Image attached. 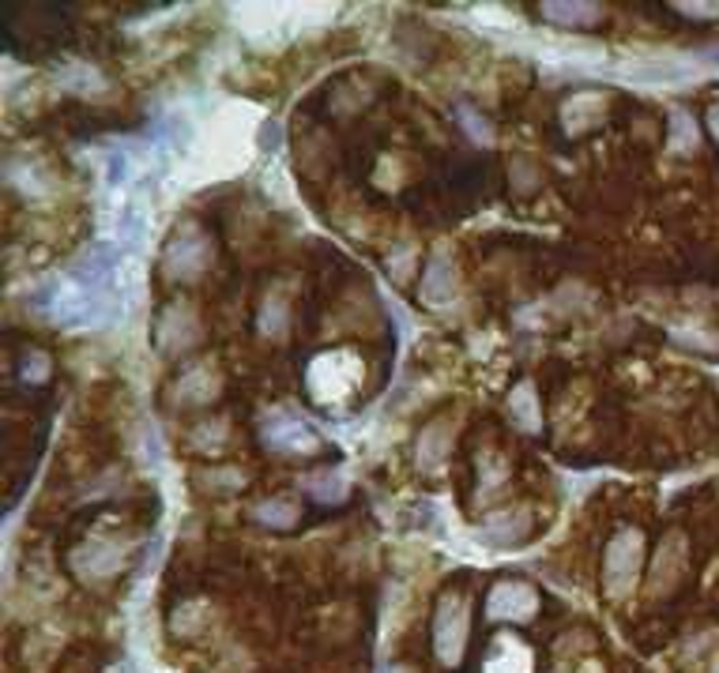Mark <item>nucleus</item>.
I'll use <instances>...</instances> for the list:
<instances>
[{
    "label": "nucleus",
    "instance_id": "obj_1",
    "mask_svg": "<svg viewBox=\"0 0 719 673\" xmlns=\"http://www.w3.org/2000/svg\"><path fill=\"white\" fill-rule=\"evenodd\" d=\"M245 113H252V105H226L215 113L207 132L189 150L192 181H218L249 162L257 117H245Z\"/></svg>",
    "mask_w": 719,
    "mask_h": 673
},
{
    "label": "nucleus",
    "instance_id": "obj_2",
    "mask_svg": "<svg viewBox=\"0 0 719 673\" xmlns=\"http://www.w3.org/2000/svg\"><path fill=\"white\" fill-rule=\"evenodd\" d=\"M640 569H644V535L637 527H626L607 542V553H603V591L607 598L621 602L633 595Z\"/></svg>",
    "mask_w": 719,
    "mask_h": 673
},
{
    "label": "nucleus",
    "instance_id": "obj_3",
    "mask_svg": "<svg viewBox=\"0 0 719 673\" xmlns=\"http://www.w3.org/2000/svg\"><path fill=\"white\" fill-rule=\"evenodd\" d=\"M305 384H310V395L324 406L344 403L358 384H362V358L350 350H328L317 354L305 373Z\"/></svg>",
    "mask_w": 719,
    "mask_h": 673
},
{
    "label": "nucleus",
    "instance_id": "obj_4",
    "mask_svg": "<svg viewBox=\"0 0 719 673\" xmlns=\"http://www.w3.org/2000/svg\"><path fill=\"white\" fill-rule=\"evenodd\" d=\"M212 237L196 223H181L162 249V274L170 282H196L200 274L212 268Z\"/></svg>",
    "mask_w": 719,
    "mask_h": 673
},
{
    "label": "nucleus",
    "instance_id": "obj_5",
    "mask_svg": "<svg viewBox=\"0 0 719 673\" xmlns=\"http://www.w3.org/2000/svg\"><path fill=\"white\" fill-rule=\"evenodd\" d=\"M260 440L279 456H313V451H321V433L302 414H294L291 406H271V411L260 414Z\"/></svg>",
    "mask_w": 719,
    "mask_h": 673
},
{
    "label": "nucleus",
    "instance_id": "obj_6",
    "mask_svg": "<svg viewBox=\"0 0 719 673\" xmlns=\"http://www.w3.org/2000/svg\"><path fill=\"white\" fill-rule=\"evenodd\" d=\"M468 628H471V602L463 595H441L434 614V651L441 666H460L468 651Z\"/></svg>",
    "mask_w": 719,
    "mask_h": 673
},
{
    "label": "nucleus",
    "instance_id": "obj_7",
    "mask_svg": "<svg viewBox=\"0 0 719 673\" xmlns=\"http://www.w3.org/2000/svg\"><path fill=\"white\" fill-rule=\"evenodd\" d=\"M621 79L640 87H686L700 79V65L682 53H652V57H633L618 68Z\"/></svg>",
    "mask_w": 719,
    "mask_h": 673
},
{
    "label": "nucleus",
    "instance_id": "obj_8",
    "mask_svg": "<svg viewBox=\"0 0 719 673\" xmlns=\"http://www.w3.org/2000/svg\"><path fill=\"white\" fill-rule=\"evenodd\" d=\"M200 339H204V321H200L196 305L186 298L170 301V305L162 309L159 324H155V347L166 358H181V354H189L192 347H200Z\"/></svg>",
    "mask_w": 719,
    "mask_h": 673
},
{
    "label": "nucleus",
    "instance_id": "obj_9",
    "mask_svg": "<svg viewBox=\"0 0 719 673\" xmlns=\"http://www.w3.org/2000/svg\"><path fill=\"white\" fill-rule=\"evenodd\" d=\"M125 557H128V549L125 542H117V538H87L83 546L72 549L68 564H72V572L80 575L83 583H106L110 575H117L125 569Z\"/></svg>",
    "mask_w": 719,
    "mask_h": 673
},
{
    "label": "nucleus",
    "instance_id": "obj_10",
    "mask_svg": "<svg viewBox=\"0 0 719 673\" xmlns=\"http://www.w3.org/2000/svg\"><path fill=\"white\" fill-rule=\"evenodd\" d=\"M539 614V591L524 580H502L486 595V617L505 625H528Z\"/></svg>",
    "mask_w": 719,
    "mask_h": 673
},
{
    "label": "nucleus",
    "instance_id": "obj_11",
    "mask_svg": "<svg viewBox=\"0 0 719 673\" xmlns=\"http://www.w3.org/2000/svg\"><path fill=\"white\" fill-rule=\"evenodd\" d=\"M460 298V271H456V260L445 245H437L429 253L426 268H423V282H418V301L426 309H449Z\"/></svg>",
    "mask_w": 719,
    "mask_h": 673
},
{
    "label": "nucleus",
    "instance_id": "obj_12",
    "mask_svg": "<svg viewBox=\"0 0 719 673\" xmlns=\"http://www.w3.org/2000/svg\"><path fill=\"white\" fill-rule=\"evenodd\" d=\"M218 388H223V377L212 361H196L189 366L186 373L173 380L170 403L173 406H207L212 400H218Z\"/></svg>",
    "mask_w": 719,
    "mask_h": 673
},
{
    "label": "nucleus",
    "instance_id": "obj_13",
    "mask_svg": "<svg viewBox=\"0 0 719 673\" xmlns=\"http://www.w3.org/2000/svg\"><path fill=\"white\" fill-rule=\"evenodd\" d=\"M456 429H460V418H437V422H429L423 433H418V440H415V463H418V471L437 474L445 463H449V451H452Z\"/></svg>",
    "mask_w": 719,
    "mask_h": 673
},
{
    "label": "nucleus",
    "instance_id": "obj_14",
    "mask_svg": "<svg viewBox=\"0 0 719 673\" xmlns=\"http://www.w3.org/2000/svg\"><path fill=\"white\" fill-rule=\"evenodd\" d=\"M686 561H689V549H686V538L682 535H666L660 549H655V564H652V580H648V591L652 595H671L678 587L682 572H686Z\"/></svg>",
    "mask_w": 719,
    "mask_h": 673
},
{
    "label": "nucleus",
    "instance_id": "obj_15",
    "mask_svg": "<svg viewBox=\"0 0 719 673\" xmlns=\"http://www.w3.org/2000/svg\"><path fill=\"white\" fill-rule=\"evenodd\" d=\"M531 512L528 508H497V512H490L486 519H482V527H479V538L482 542H490V546H516V542H524V538L531 535Z\"/></svg>",
    "mask_w": 719,
    "mask_h": 673
},
{
    "label": "nucleus",
    "instance_id": "obj_16",
    "mask_svg": "<svg viewBox=\"0 0 719 673\" xmlns=\"http://www.w3.org/2000/svg\"><path fill=\"white\" fill-rule=\"evenodd\" d=\"M607 105L610 99L603 91H576L573 99L561 105V125H565L569 136H584V132H592L595 125H603Z\"/></svg>",
    "mask_w": 719,
    "mask_h": 673
},
{
    "label": "nucleus",
    "instance_id": "obj_17",
    "mask_svg": "<svg viewBox=\"0 0 719 673\" xmlns=\"http://www.w3.org/2000/svg\"><path fill=\"white\" fill-rule=\"evenodd\" d=\"M486 673H531V651L520 636L502 632L486 651Z\"/></svg>",
    "mask_w": 719,
    "mask_h": 673
},
{
    "label": "nucleus",
    "instance_id": "obj_18",
    "mask_svg": "<svg viewBox=\"0 0 719 673\" xmlns=\"http://www.w3.org/2000/svg\"><path fill=\"white\" fill-rule=\"evenodd\" d=\"M539 15L554 26H592L603 20V4H592V0H561V4H539Z\"/></svg>",
    "mask_w": 719,
    "mask_h": 673
},
{
    "label": "nucleus",
    "instance_id": "obj_19",
    "mask_svg": "<svg viewBox=\"0 0 719 673\" xmlns=\"http://www.w3.org/2000/svg\"><path fill=\"white\" fill-rule=\"evenodd\" d=\"M57 83L65 87V91H72V94H87V99H99V94H106L110 79L102 76L94 65L72 60V65H65V68L57 72Z\"/></svg>",
    "mask_w": 719,
    "mask_h": 673
},
{
    "label": "nucleus",
    "instance_id": "obj_20",
    "mask_svg": "<svg viewBox=\"0 0 719 673\" xmlns=\"http://www.w3.org/2000/svg\"><path fill=\"white\" fill-rule=\"evenodd\" d=\"M508 414H513V422L520 425L524 433H539L542 429L539 395H535L531 380H524V384H516L513 392H508Z\"/></svg>",
    "mask_w": 719,
    "mask_h": 673
},
{
    "label": "nucleus",
    "instance_id": "obj_21",
    "mask_svg": "<svg viewBox=\"0 0 719 673\" xmlns=\"http://www.w3.org/2000/svg\"><path fill=\"white\" fill-rule=\"evenodd\" d=\"M305 493L321 504H339L347 501L350 493V478H347V467H332V471H317L305 478Z\"/></svg>",
    "mask_w": 719,
    "mask_h": 673
},
{
    "label": "nucleus",
    "instance_id": "obj_22",
    "mask_svg": "<svg viewBox=\"0 0 719 673\" xmlns=\"http://www.w3.org/2000/svg\"><path fill=\"white\" fill-rule=\"evenodd\" d=\"M8 184H15V189H23V197H31V200H42V197H49V189L54 184L46 181V170H42L38 162H27V158H8Z\"/></svg>",
    "mask_w": 719,
    "mask_h": 673
},
{
    "label": "nucleus",
    "instance_id": "obj_23",
    "mask_svg": "<svg viewBox=\"0 0 719 673\" xmlns=\"http://www.w3.org/2000/svg\"><path fill=\"white\" fill-rule=\"evenodd\" d=\"M697 147H700L697 121H693L686 110H671V121H666V150H671V155H678V158H686Z\"/></svg>",
    "mask_w": 719,
    "mask_h": 673
},
{
    "label": "nucleus",
    "instance_id": "obj_24",
    "mask_svg": "<svg viewBox=\"0 0 719 673\" xmlns=\"http://www.w3.org/2000/svg\"><path fill=\"white\" fill-rule=\"evenodd\" d=\"M252 519H257L260 527H271V530H291L297 519H302V508H297V501H291V497H271V501H260L257 508H252Z\"/></svg>",
    "mask_w": 719,
    "mask_h": 673
},
{
    "label": "nucleus",
    "instance_id": "obj_25",
    "mask_svg": "<svg viewBox=\"0 0 719 673\" xmlns=\"http://www.w3.org/2000/svg\"><path fill=\"white\" fill-rule=\"evenodd\" d=\"M260 335L265 339H283L287 327H291V301H287L279 290L265 294V305H260Z\"/></svg>",
    "mask_w": 719,
    "mask_h": 673
},
{
    "label": "nucleus",
    "instance_id": "obj_26",
    "mask_svg": "<svg viewBox=\"0 0 719 673\" xmlns=\"http://www.w3.org/2000/svg\"><path fill=\"white\" fill-rule=\"evenodd\" d=\"M671 339L686 350H700V354H719V332L708 327L705 321H689V324H674Z\"/></svg>",
    "mask_w": 719,
    "mask_h": 673
},
{
    "label": "nucleus",
    "instance_id": "obj_27",
    "mask_svg": "<svg viewBox=\"0 0 719 673\" xmlns=\"http://www.w3.org/2000/svg\"><path fill=\"white\" fill-rule=\"evenodd\" d=\"M207 621H212V606H207V598H189V602H181L178 614L170 617V625H173V632H178V636H196V632H204Z\"/></svg>",
    "mask_w": 719,
    "mask_h": 673
},
{
    "label": "nucleus",
    "instance_id": "obj_28",
    "mask_svg": "<svg viewBox=\"0 0 719 673\" xmlns=\"http://www.w3.org/2000/svg\"><path fill=\"white\" fill-rule=\"evenodd\" d=\"M226 440H231V422L226 418H204L189 433L192 451H212V456L226 448Z\"/></svg>",
    "mask_w": 719,
    "mask_h": 673
},
{
    "label": "nucleus",
    "instance_id": "obj_29",
    "mask_svg": "<svg viewBox=\"0 0 719 673\" xmlns=\"http://www.w3.org/2000/svg\"><path fill=\"white\" fill-rule=\"evenodd\" d=\"M151 229V218L139 211V203H125L117 211V242H128V245H139Z\"/></svg>",
    "mask_w": 719,
    "mask_h": 673
},
{
    "label": "nucleus",
    "instance_id": "obj_30",
    "mask_svg": "<svg viewBox=\"0 0 719 673\" xmlns=\"http://www.w3.org/2000/svg\"><path fill=\"white\" fill-rule=\"evenodd\" d=\"M370 99H373L370 83H347V87H336V94H332V110H336L339 117H350V113H358Z\"/></svg>",
    "mask_w": 719,
    "mask_h": 673
},
{
    "label": "nucleus",
    "instance_id": "obj_31",
    "mask_svg": "<svg viewBox=\"0 0 719 673\" xmlns=\"http://www.w3.org/2000/svg\"><path fill=\"white\" fill-rule=\"evenodd\" d=\"M200 478V485H204L207 493H238L249 478H245V471H238V467H215V471H204V474H196Z\"/></svg>",
    "mask_w": 719,
    "mask_h": 673
},
{
    "label": "nucleus",
    "instance_id": "obj_32",
    "mask_svg": "<svg viewBox=\"0 0 719 673\" xmlns=\"http://www.w3.org/2000/svg\"><path fill=\"white\" fill-rule=\"evenodd\" d=\"M128 173H133V155H128V147H121V144L102 147V177H106L110 184H121Z\"/></svg>",
    "mask_w": 719,
    "mask_h": 673
},
{
    "label": "nucleus",
    "instance_id": "obj_33",
    "mask_svg": "<svg viewBox=\"0 0 719 673\" xmlns=\"http://www.w3.org/2000/svg\"><path fill=\"white\" fill-rule=\"evenodd\" d=\"M415 268H418V249L411 242H400L396 249L389 253V274L396 282H407Z\"/></svg>",
    "mask_w": 719,
    "mask_h": 673
},
{
    "label": "nucleus",
    "instance_id": "obj_34",
    "mask_svg": "<svg viewBox=\"0 0 719 673\" xmlns=\"http://www.w3.org/2000/svg\"><path fill=\"white\" fill-rule=\"evenodd\" d=\"M49 373H54V361H49V354L42 350H31L23 354V366H20V377L27 380V384H46Z\"/></svg>",
    "mask_w": 719,
    "mask_h": 673
},
{
    "label": "nucleus",
    "instance_id": "obj_35",
    "mask_svg": "<svg viewBox=\"0 0 719 673\" xmlns=\"http://www.w3.org/2000/svg\"><path fill=\"white\" fill-rule=\"evenodd\" d=\"M508 177H513V189L516 192H531V189H539V181H542L539 166L528 162V158H513V166H508Z\"/></svg>",
    "mask_w": 719,
    "mask_h": 673
},
{
    "label": "nucleus",
    "instance_id": "obj_36",
    "mask_svg": "<svg viewBox=\"0 0 719 673\" xmlns=\"http://www.w3.org/2000/svg\"><path fill=\"white\" fill-rule=\"evenodd\" d=\"M460 121H463V128H468V136L475 139V144H482V147L494 144V125H490V121L482 117V113H475V110H468V105H463V110H460Z\"/></svg>",
    "mask_w": 719,
    "mask_h": 673
},
{
    "label": "nucleus",
    "instance_id": "obj_37",
    "mask_svg": "<svg viewBox=\"0 0 719 673\" xmlns=\"http://www.w3.org/2000/svg\"><path fill=\"white\" fill-rule=\"evenodd\" d=\"M674 12L686 15V20H719V4H697V0H689V4H674Z\"/></svg>",
    "mask_w": 719,
    "mask_h": 673
},
{
    "label": "nucleus",
    "instance_id": "obj_38",
    "mask_svg": "<svg viewBox=\"0 0 719 673\" xmlns=\"http://www.w3.org/2000/svg\"><path fill=\"white\" fill-rule=\"evenodd\" d=\"M260 144L276 150L279 144H283V128H279V121L276 117H268V121H260Z\"/></svg>",
    "mask_w": 719,
    "mask_h": 673
},
{
    "label": "nucleus",
    "instance_id": "obj_39",
    "mask_svg": "<svg viewBox=\"0 0 719 673\" xmlns=\"http://www.w3.org/2000/svg\"><path fill=\"white\" fill-rule=\"evenodd\" d=\"M708 128H712V136L719 139V102L712 105V110H708Z\"/></svg>",
    "mask_w": 719,
    "mask_h": 673
},
{
    "label": "nucleus",
    "instance_id": "obj_40",
    "mask_svg": "<svg viewBox=\"0 0 719 673\" xmlns=\"http://www.w3.org/2000/svg\"><path fill=\"white\" fill-rule=\"evenodd\" d=\"M389 673H411L407 666H389Z\"/></svg>",
    "mask_w": 719,
    "mask_h": 673
},
{
    "label": "nucleus",
    "instance_id": "obj_41",
    "mask_svg": "<svg viewBox=\"0 0 719 673\" xmlns=\"http://www.w3.org/2000/svg\"><path fill=\"white\" fill-rule=\"evenodd\" d=\"M712 673H719V666H712Z\"/></svg>",
    "mask_w": 719,
    "mask_h": 673
}]
</instances>
